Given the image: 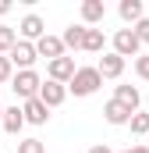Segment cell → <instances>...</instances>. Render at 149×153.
Returning <instances> with one entry per match:
<instances>
[{
	"mask_svg": "<svg viewBox=\"0 0 149 153\" xmlns=\"http://www.w3.org/2000/svg\"><path fill=\"white\" fill-rule=\"evenodd\" d=\"M100 85H103V78H100V71H96V64H92V68H78V71L71 75L68 93H74V96H92Z\"/></svg>",
	"mask_w": 149,
	"mask_h": 153,
	"instance_id": "6da1fadb",
	"label": "cell"
},
{
	"mask_svg": "<svg viewBox=\"0 0 149 153\" xmlns=\"http://www.w3.org/2000/svg\"><path fill=\"white\" fill-rule=\"evenodd\" d=\"M39 85H43V78H39L36 68H29V71H14V75H11V89H14L18 100H32V96L39 93Z\"/></svg>",
	"mask_w": 149,
	"mask_h": 153,
	"instance_id": "7a4b0ae2",
	"label": "cell"
},
{
	"mask_svg": "<svg viewBox=\"0 0 149 153\" xmlns=\"http://www.w3.org/2000/svg\"><path fill=\"white\" fill-rule=\"evenodd\" d=\"M78 71V64H74V57H57V61H46V78L50 82H60V85H68L71 82V75Z\"/></svg>",
	"mask_w": 149,
	"mask_h": 153,
	"instance_id": "3957f363",
	"label": "cell"
},
{
	"mask_svg": "<svg viewBox=\"0 0 149 153\" xmlns=\"http://www.w3.org/2000/svg\"><path fill=\"white\" fill-rule=\"evenodd\" d=\"M7 61H11V68H18V71H29L32 64H36V46L32 43H25V39H18L14 46H11V53H7Z\"/></svg>",
	"mask_w": 149,
	"mask_h": 153,
	"instance_id": "277c9868",
	"label": "cell"
},
{
	"mask_svg": "<svg viewBox=\"0 0 149 153\" xmlns=\"http://www.w3.org/2000/svg\"><path fill=\"white\" fill-rule=\"evenodd\" d=\"M139 50H142V43L135 39L131 29H117L114 32V50L110 53H117V57H139Z\"/></svg>",
	"mask_w": 149,
	"mask_h": 153,
	"instance_id": "5b68a950",
	"label": "cell"
},
{
	"mask_svg": "<svg viewBox=\"0 0 149 153\" xmlns=\"http://www.w3.org/2000/svg\"><path fill=\"white\" fill-rule=\"evenodd\" d=\"M36 100H39V103H46V107L53 111V107H60V103L68 100V85H60V82H50V78H46V82L39 85Z\"/></svg>",
	"mask_w": 149,
	"mask_h": 153,
	"instance_id": "8992f818",
	"label": "cell"
},
{
	"mask_svg": "<svg viewBox=\"0 0 149 153\" xmlns=\"http://www.w3.org/2000/svg\"><path fill=\"white\" fill-rule=\"evenodd\" d=\"M14 32L25 39V43H36V39L46 36V22H43L39 14H25V18L18 22V29H14Z\"/></svg>",
	"mask_w": 149,
	"mask_h": 153,
	"instance_id": "52a82bcc",
	"label": "cell"
},
{
	"mask_svg": "<svg viewBox=\"0 0 149 153\" xmlns=\"http://www.w3.org/2000/svg\"><path fill=\"white\" fill-rule=\"evenodd\" d=\"M32 46H36V57H46V61H57V57H64V43H60V36H50V32H46V36L36 39Z\"/></svg>",
	"mask_w": 149,
	"mask_h": 153,
	"instance_id": "ba28073f",
	"label": "cell"
},
{
	"mask_svg": "<svg viewBox=\"0 0 149 153\" xmlns=\"http://www.w3.org/2000/svg\"><path fill=\"white\" fill-rule=\"evenodd\" d=\"M21 117H25L29 125H46V121H50V107H46V103H39L36 96H32V100H25V103H21Z\"/></svg>",
	"mask_w": 149,
	"mask_h": 153,
	"instance_id": "9c48e42d",
	"label": "cell"
},
{
	"mask_svg": "<svg viewBox=\"0 0 149 153\" xmlns=\"http://www.w3.org/2000/svg\"><path fill=\"white\" fill-rule=\"evenodd\" d=\"M117 14H121V22H124V25H135V22H142V18H146V4H142V0H121Z\"/></svg>",
	"mask_w": 149,
	"mask_h": 153,
	"instance_id": "30bf717a",
	"label": "cell"
},
{
	"mask_svg": "<svg viewBox=\"0 0 149 153\" xmlns=\"http://www.w3.org/2000/svg\"><path fill=\"white\" fill-rule=\"evenodd\" d=\"M96 71H100V78H121V71H124V57H117V53H103L100 64H96Z\"/></svg>",
	"mask_w": 149,
	"mask_h": 153,
	"instance_id": "8fae6325",
	"label": "cell"
},
{
	"mask_svg": "<svg viewBox=\"0 0 149 153\" xmlns=\"http://www.w3.org/2000/svg\"><path fill=\"white\" fill-rule=\"evenodd\" d=\"M103 18H107V4L103 0H85L82 4V22L85 25H100Z\"/></svg>",
	"mask_w": 149,
	"mask_h": 153,
	"instance_id": "7c38bea8",
	"label": "cell"
},
{
	"mask_svg": "<svg viewBox=\"0 0 149 153\" xmlns=\"http://www.w3.org/2000/svg\"><path fill=\"white\" fill-rule=\"evenodd\" d=\"M114 100H117V103H124V107L135 114V111H139V103H142V93H139L135 85H117V89H114Z\"/></svg>",
	"mask_w": 149,
	"mask_h": 153,
	"instance_id": "4fadbf2b",
	"label": "cell"
},
{
	"mask_svg": "<svg viewBox=\"0 0 149 153\" xmlns=\"http://www.w3.org/2000/svg\"><path fill=\"white\" fill-rule=\"evenodd\" d=\"M103 117H107V125H128L131 111H128L124 103H117V100H107V103H103Z\"/></svg>",
	"mask_w": 149,
	"mask_h": 153,
	"instance_id": "5bb4252c",
	"label": "cell"
},
{
	"mask_svg": "<svg viewBox=\"0 0 149 153\" xmlns=\"http://www.w3.org/2000/svg\"><path fill=\"white\" fill-rule=\"evenodd\" d=\"M0 125H4V132H7V135H18V132L25 128L21 107H4V117H0Z\"/></svg>",
	"mask_w": 149,
	"mask_h": 153,
	"instance_id": "9a60e30c",
	"label": "cell"
},
{
	"mask_svg": "<svg viewBox=\"0 0 149 153\" xmlns=\"http://www.w3.org/2000/svg\"><path fill=\"white\" fill-rule=\"evenodd\" d=\"M103 46H107L103 29H85V39H82V50L85 53H103Z\"/></svg>",
	"mask_w": 149,
	"mask_h": 153,
	"instance_id": "2e32d148",
	"label": "cell"
},
{
	"mask_svg": "<svg viewBox=\"0 0 149 153\" xmlns=\"http://www.w3.org/2000/svg\"><path fill=\"white\" fill-rule=\"evenodd\" d=\"M82 39H85V25H68L60 43H64V50H82Z\"/></svg>",
	"mask_w": 149,
	"mask_h": 153,
	"instance_id": "e0dca14e",
	"label": "cell"
},
{
	"mask_svg": "<svg viewBox=\"0 0 149 153\" xmlns=\"http://www.w3.org/2000/svg\"><path fill=\"white\" fill-rule=\"evenodd\" d=\"M128 125H131V135H149V111H135Z\"/></svg>",
	"mask_w": 149,
	"mask_h": 153,
	"instance_id": "ac0fdd59",
	"label": "cell"
},
{
	"mask_svg": "<svg viewBox=\"0 0 149 153\" xmlns=\"http://www.w3.org/2000/svg\"><path fill=\"white\" fill-rule=\"evenodd\" d=\"M14 43H18V32H14L11 25H0V53H4V57L11 53V46H14Z\"/></svg>",
	"mask_w": 149,
	"mask_h": 153,
	"instance_id": "d6986e66",
	"label": "cell"
},
{
	"mask_svg": "<svg viewBox=\"0 0 149 153\" xmlns=\"http://www.w3.org/2000/svg\"><path fill=\"white\" fill-rule=\"evenodd\" d=\"M18 153H46V143L43 139H21L18 143Z\"/></svg>",
	"mask_w": 149,
	"mask_h": 153,
	"instance_id": "ffe728a7",
	"label": "cell"
},
{
	"mask_svg": "<svg viewBox=\"0 0 149 153\" xmlns=\"http://www.w3.org/2000/svg\"><path fill=\"white\" fill-rule=\"evenodd\" d=\"M135 75L142 78V82H149V53H139L135 57Z\"/></svg>",
	"mask_w": 149,
	"mask_h": 153,
	"instance_id": "44dd1931",
	"label": "cell"
},
{
	"mask_svg": "<svg viewBox=\"0 0 149 153\" xmlns=\"http://www.w3.org/2000/svg\"><path fill=\"white\" fill-rule=\"evenodd\" d=\"M131 32H135V39H139V43H149V18L135 22V25H131Z\"/></svg>",
	"mask_w": 149,
	"mask_h": 153,
	"instance_id": "7402d4cb",
	"label": "cell"
},
{
	"mask_svg": "<svg viewBox=\"0 0 149 153\" xmlns=\"http://www.w3.org/2000/svg\"><path fill=\"white\" fill-rule=\"evenodd\" d=\"M11 75H14V68H11V61L0 53V85H4V82H11Z\"/></svg>",
	"mask_w": 149,
	"mask_h": 153,
	"instance_id": "603a6c76",
	"label": "cell"
},
{
	"mask_svg": "<svg viewBox=\"0 0 149 153\" xmlns=\"http://www.w3.org/2000/svg\"><path fill=\"white\" fill-rule=\"evenodd\" d=\"M89 153H114V150L107 146V143H100V146H89Z\"/></svg>",
	"mask_w": 149,
	"mask_h": 153,
	"instance_id": "cb8c5ba5",
	"label": "cell"
},
{
	"mask_svg": "<svg viewBox=\"0 0 149 153\" xmlns=\"http://www.w3.org/2000/svg\"><path fill=\"white\" fill-rule=\"evenodd\" d=\"M124 153H149V146H131V150H124Z\"/></svg>",
	"mask_w": 149,
	"mask_h": 153,
	"instance_id": "d4e9b609",
	"label": "cell"
},
{
	"mask_svg": "<svg viewBox=\"0 0 149 153\" xmlns=\"http://www.w3.org/2000/svg\"><path fill=\"white\" fill-rule=\"evenodd\" d=\"M7 11H11V4H7V0H0V18H4Z\"/></svg>",
	"mask_w": 149,
	"mask_h": 153,
	"instance_id": "484cf974",
	"label": "cell"
},
{
	"mask_svg": "<svg viewBox=\"0 0 149 153\" xmlns=\"http://www.w3.org/2000/svg\"><path fill=\"white\" fill-rule=\"evenodd\" d=\"M0 117H4V103H0Z\"/></svg>",
	"mask_w": 149,
	"mask_h": 153,
	"instance_id": "4316f807",
	"label": "cell"
}]
</instances>
